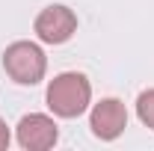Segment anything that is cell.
Instances as JSON below:
<instances>
[{
    "mask_svg": "<svg viewBox=\"0 0 154 151\" xmlns=\"http://www.w3.org/2000/svg\"><path fill=\"white\" fill-rule=\"evenodd\" d=\"M89 98H92V86L77 71H65V74L54 77L48 86V107L62 119L80 116L89 107Z\"/></svg>",
    "mask_w": 154,
    "mask_h": 151,
    "instance_id": "6da1fadb",
    "label": "cell"
},
{
    "mask_svg": "<svg viewBox=\"0 0 154 151\" xmlns=\"http://www.w3.org/2000/svg\"><path fill=\"white\" fill-rule=\"evenodd\" d=\"M77 30V15L68 6H48L36 18V36L48 45H62L74 36Z\"/></svg>",
    "mask_w": 154,
    "mask_h": 151,
    "instance_id": "3957f363",
    "label": "cell"
},
{
    "mask_svg": "<svg viewBox=\"0 0 154 151\" xmlns=\"http://www.w3.org/2000/svg\"><path fill=\"white\" fill-rule=\"evenodd\" d=\"M136 113H139V119H142V125H148V128L154 131V89H148V92L139 95Z\"/></svg>",
    "mask_w": 154,
    "mask_h": 151,
    "instance_id": "8992f818",
    "label": "cell"
},
{
    "mask_svg": "<svg viewBox=\"0 0 154 151\" xmlns=\"http://www.w3.org/2000/svg\"><path fill=\"white\" fill-rule=\"evenodd\" d=\"M128 128V110L119 98H104L92 107V133L98 139H116Z\"/></svg>",
    "mask_w": 154,
    "mask_h": 151,
    "instance_id": "5b68a950",
    "label": "cell"
},
{
    "mask_svg": "<svg viewBox=\"0 0 154 151\" xmlns=\"http://www.w3.org/2000/svg\"><path fill=\"white\" fill-rule=\"evenodd\" d=\"M57 125L54 119L42 113H30L18 122V145L21 148H30V151H45L57 142Z\"/></svg>",
    "mask_w": 154,
    "mask_h": 151,
    "instance_id": "277c9868",
    "label": "cell"
},
{
    "mask_svg": "<svg viewBox=\"0 0 154 151\" xmlns=\"http://www.w3.org/2000/svg\"><path fill=\"white\" fill-rule=\"evenodd\" d=\"M3 68H6V74L12 77L15 83L33 86V83H38L45 77L48 59H45L38 45H33V42H15L3 54Z\"/></svg>",
    "mask_w": 154,
    "mask_h": 151,
    "instance_id": "7a4b0ae2",
    "label": "cell"
},
{
    "mask_svg": "<svg viewBox=\"0 0 154 151\" xmlns=\"http://www.w3.org/2000/svg\"><path fill=\"white\" fill-rule=\"evenodd\" d=\"M9 145V128H6V122L0 119V148H6Z\"/></svg>",
    "mask_w": 154,
    "mask_h": 151,
    "instance_id": "52a82bcc",
    "label": "cell"
}]
</instances>
